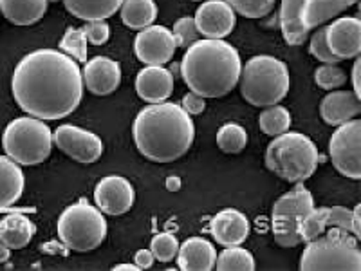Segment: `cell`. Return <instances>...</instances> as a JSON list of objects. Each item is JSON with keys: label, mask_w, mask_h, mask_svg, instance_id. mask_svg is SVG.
I'll use <instances>...</instances> for the list:
<instances>
[{"label": "cell", "mask_w": 361, "mask_h": 271, "mask_svg": "<svg viewBox=\"0 0 361 271\" xmlns=\"http://www.w3.org/2000/svg\"><path fill=\"white\" fill-rule=\"evenodd\" d=\"M11 92L27 116L51 121L78 109L83 76L78 62L58 49H37L25 54L11 76Z\"/></svg>", "instance_id": "6da1fadb"}, {"label": "cell", "mask_w": 361, "mask_h": 271, "mask_svg": "<svg viewBox=\"0 0 361 271\" xmlns=\"http://www.w3.org/2000/svg\"><path fill=\"white\" fill-rule=\"evenodd\" d=\"M132 138L147 159L172 163L190 150L195 138V125L192 116L177 103H150L135 116Z\"/></svg>", "instance_id": "7a4b0ae2"}, {"label": "cell", "mask_w": 361, "mask_h": 271, "mask_svg": "<svg viewBox=\"0 0 361 271\" xmlns=\"http://www.w3.org/2000/svg\"><path fill=\"white\" fill-rule=\"evenodd\" d=\"M183 82L202 98H222L237 87L243 62L233 45L202 38L188 45L179 64Z\"/></svg>", "instance_id": "3957f363"}, {"label": "cell", "mask_w": 361, "mask_h": 271, "mask_svg": "<svg viewBox=\"0 0 361 271\" xmlns=\"http://www.w3.org/2000/svg\"><path fill=\"white\" fill-rule=\"evenodd\" d=\"M240 95L253 107H269L282 102L291 87L288 66L275 56L250 58L240 71Z\"/></svg>", "instance_id": "277c9868"}, {"label": "cell", "mask_w": 361, "mask_h": 271, "mask_svg": "<svg viewBox=\"0 0 361 271\" xmlns=\"http://www.w3.org/2000/svg\"><path fill=\"white\" fill-rule=\"evenodd\" d=\"M318 148L311 138L300 132H283L267 145V170L289 183H304L318 167Z\"/></svg>", "instance_id": "5b68a950"}, {"label": "cell", "mask_w": 361, "mask_h": 271, "mask_svg": "<svg viewBox=\"0 0 361 271\" xmlns=\"http://www.w3.org/2000/svg\"><path fill=\"white\" fill-rule=\"evenodd\" d=\"M304 271H360L361 251L357 239L349 231L331 226L320 237L309 241L300 257Z\"/></svg>", "instance_id": "8992f818"}, {"label": "cell", "mask_w": 361, "mask_h": 271, "mask_svg": "<svg viewBox=\"0 0 361 271\" xmlns=\"http://www.w3.org/2000/svg\"><path fill=\"white\" fill-rule=\"evenodd\" d=\"M354 4L357 0H282L279 20L283 40L289 45L304 44L312 29Z\"/></svg>", "instance_id": "52a82bcc"}, {"label": "cell", "mask_w": 361, "mask_h": 271, "mask_svg": "<svg viewBox=\"0 0 361 271\" xmlns=\"http://www.w3.org/2000/svg\"><path fill=\"white\" fill-rule=\"evenodd\" d=\"M53 145V131L44 119L33 116L13 119L2 134L6 156L25 167L44 163L51 156Z\"/></svg>", "instance_id": "ba28073f"}, {"label": "cell", "mask_w": 361, "mask_h": 271, "mask_svg": "<svg viewBox=\"0 0 361 271\" xmlns=\"http://www.w3.org/2000/svg\"><path fill=\"white\" fill-rule=\"evenodd\" d=\"M56 231L60 241L69 250L85 253L102 246L107 237V221L98 206L89 205L82 199L63 210L58 217Z\"/></svg>", "instance_id": "9c48e42d"}, {"label": "cell", "mask_w": 361, "mask_h": 271, "mask_svg": "<svg viewBox=\"0 0 361 271\" xmlns=\"http://www.w3.org/2000/svg\"><path fill=\"white\" fill-rule=\"evenodd\" d=\"M312 208H314V199L302 183H296L295 188L283 193L273 205L271 226H273V237L280 246L295 248L302 243L300 222Z\"/></svg>", "instance_id": "30bf717a"}, {"label": "cell", "mask_w": 361, "mask_h": 271, "mask_svg": "<svg viewBox=\"0 0 361 271\" xmlns=\"http://www.w3.org/2000/svg\"><path fill=\"white\" fill-rule=\"evenodd\" d=\"M334 169L349 179H361V121L357 118L338 125L329 140Z\"/></svg>", "instance_id": "8fae6325"}, {"label": "cell", "mask_w": 361, "mask_h": 271, "mask_svg": "<svg viewBox=\"0 0 361 271\" xmlns=\"http://www.w3.org/2000/svg\"><path fill=\"white\" fill-rule=\"evenodd\" d=\"M53 143L78 163H96L103 154L102 138L76 125H60L53 132Z\"/></svg>", "instance_id": "7c38bea8"}, {"label": "cell", "mask_w": 361, "mask_h": 271, "mask_svg": "<svg viewBox=\"0 0 361 271\" xmlns=\"http://www.w3.org/2000/svg\"><path fill=\"white\" fill-rule=\"evenodd\" d=\"M177 45L172 29L164 25H148L134 40L135 56L145 66H164L173 58Z\"/></svg>", "instance_id": "4fadbf2b"}, {"label": "cell", "mask_w": 361, "mask_h": 271, "mask_svg": "<svg viewBox=\"0 0 361 271\" xmlns=\"http://www.w3.org/2000/svg\"><path fill=\"white\" fill-rule=\"evenodd\" d=\"M135 192L128 179L121 176H107L94 188V203L103 214L123 215L134 206Z\"/></svg>", "instance_id": "5bb4252c"}, {"label": "cell", "mask_w": 361, "mask_h": 271, "mask_svg": "<svg viewBox=\"0 0 361 271\" xmlns=\"http://www.w3.org/2000/svg\"><path fill=\"white\" fill-rule=\"evenodd\" d=\"M195 25H197L199 35L204 38H226L231 35L235 24H237V15L230 4L224 0H206L195 11Z\"/></svg>", "instance_id": "9a60e30c"}, {"label": "cell", "mask_w": 361, "mask_h": 271, "mask_svg": "<svg viewBox=\"0 0 361 271\" xmlns=\"http://www.w3.org/2000/svg\"><path fill=\"white\" fill-rule=\"evenodd\" d=\"M325 40L329 49L338 60L357 58L361 53V20L360 17L336 18L325 28Z\"/></svg>", "instance_id": "2e32d148"}, {"label": "cell", "mask_w": 361, "mask_h": 271, "mask_svg": "<svg viewBox=\"0 0 361 271\" xmlns=\"http://www.w3.org/2000/svg\"><path fill=\"white\" fill-rule=\"evenodd\" d=\"M83 85L96 96L114 92L121 83V66L107 56H94L87 60L82 71Z\"/></svg>", "instance_id": "e0dca14e"}, {"label": "cell", "mask_w": 361, "mask_h": 271, "mask_svg": "<svg viewBox=\"0 0 361 271\" xmlns=\"http://www.w3.org/2000/svg\"><path fill=\"white\" fill-rule=\"evenodd\" d=\"M209 234L221 246H240L250 235V221L243 212L226 208L212 219Z\"/></svg>", "instance_id": "ac0fdd59"}, {"label": "cell", "mask_w": 361, "mask_h": 271, "mask_svg": "<svg viewBox=\"0 0 361 271\" xmlns=\"http://www.w3.org/2000/svg\"><path fill=\"white\" fill-rule=\"evenodd\" d=\"M135 90L148 103H161L172 96L173 74L163 66H147L135 76Z\"/></svg>", "instance_id": "d6986e66"}, {"label": "cell", "mask_w": 361, "mask_h": 271, "mask_svg": "<svg viewBox=\"0 0 361 271\" xmlns=\"http://www.w3.org/2000/svg\"><path fill=\"white\" fill-rule=\"evenodd\" d=\"M361 112V98L354 90H331L320 103V116L325 124L338 127L357 118Z\"/></svg>", "instance_id": "ffe728a7"}, {"label": "cell", "mask_w": 361, "mask_h": 271, "mask_svg": "<svg viewBox=\"0 0 361 271\" xmlns=\"http://www.w3.org/2000/svg\"><path fill=\"white\" fill-rule=\"evenodd\" d=\"M217 250L202 237H190L179 244L177 264L183 271H209L215 267Z\"/></svg>", "instance_id": "44dd1931"}, {"label": "cell", "mask_w": 361, "mask_h": 271, "mask_svg": "<svg viewBox=\"0 0 361 271\" xmlns=\"http://www.w3.org/2000/svg\"><path fill=\"white\" fill-rule=\"evenodd\" d=\"M25 177L20 164L9 156H0V210L13 206L22 198Z\"/></svg>", "instance_id": "7402d4cb"}, {"label": "cell", "mask_w": 361, "mask_h": 271, "mask_svg": "<svg viewBox=\"0 0 361 271\" xmlns=\"http://www.w3.org/2000/svg\"><path fill=\"white\" fill-rule=\"evenodd\" d=\"M49 0H0V11L15 25L37 24L47 13Z\"/></svg>", "instance_id": "603a6c76"}, {"label": "cell", "mask_w": 361, "mask_h": 271, "mask_svg": "<svg viewBox=\"0 0 361 271\" xmlns=\"http://www.w3.org/2000/svg\"><path fill=\"white\" fill-rule=\"evenodd\" d=\"M35 231L37 228L29 217H24L22 214L6 215L0 221V243L11 250H22L31 243Z\"/></svg>", "instance_id": "cb8c5ba5"}, {"label": "cell", "mask_w": 361, "mask_h": 271, "mask_svg": "<svg viewBox=\"0 0 361 271\" xmlns=\"http://www.w3.org/2000/svg\"><path fill=\"white\" fill-rule=\"evenodd\" d=\"M66 9L80 20H107L112 17L123 0H63Z\"/></svg>", "instance_id": "d4e9b609"}, {"label": "cell", "mask_w": 361, "mask_h": 271, "mask_svg": "<svg viewBox=\"0 0 361 271\" xmlns=\"http://www.w3.org/2000/svg\"><path fill=\"white\" fill-rule=\"evenodd\" d=\"M121 20L130 29H145L152 25L157 17V6L154 0H123Z\"/></svg>", "instance_id": "484cf974"}, {"label": "cell", "mask_w": 361, "mask_h": 271, "mask_svg": "<svg viewBox=\"0 0 361 271\" xmlns=\"http://www.w3.org/2000/svg\"><path fill=\"white\" fill-rule=\"evenodd\" d=\"M215 267L221 271H253L257 264L251 251H247L246 248L228 246L217 257Z\"/></svg>", "instance_id": "4316f807"}, {"label": "cell", "mask_w": 361, "mask_h": 271, "mask_svg": "<svg viewBox=\"0 0 361 271\" xmlns=\"http://www.w3.org/2000/svg\"><path fill=\"white\" fill-rule=\"evenodd\" d=\"M260 131L267 136H280L283 132H288L291 127V112L282 105H269L266 111L259 116Z\"/></svg>", "instance_id": "83f0119b"}, {"label": "cell", "mask_w": 361, "mask_h": 271, "mask_svg": "<svg viewBox=\"0 0 361 271\" xmlns=\"http://www.w3.org/2000/svg\"><path fill=\"white\" fill-rule=\"evenodd\" d=\"M217 145L222 152L238 154L247 145V132L243 125L226 124L217 132Z\"/></svg>", "instance_id": "f1b7e54d"}, {"label": "cell", "mask_w": 361, "mask_h": 271, "mask_svg": "<svg viewBox=\"0 0 361 271\" xmlns=\"http://www.w3.org/2000/svg\"><path fill=\"white\" fill-rule=\"evenodd\" d=\"M329 228L327 208H312L302 222H300V239L302 243H309L312 239L320 237Z\"/></svg>", "instance_id": "f546056e"}, {"label": "cell", "mask_w": 361, "mask_h": 271, "mask_svg": "<svg viewBox=\"0 0 361 271\" xmlns=\"http://www.w3.org/2000/svg\"><path fill=\"white\" fill-rule=\"evenodd\" d=\"M87 38L83 29L69 28L63 35L62 42H60V49L62 53L69 54L71 58H74L76 62H87Z\"/></svg>", "instance_id": "4dcf8cb0"}, {"label": "cell", "mask_w": 361, "mask_h": 271, "mask_svg": "<svg viewBox=\"0 0 361 271\" xmlns=\"http://www.w3.org/2000/svg\"><path fill=\"white\" fill-rule=\"evenodd\" d=\"M235 13L246 18H264L275 8L276 0H224Z\"/></svg>", "instance_id": "1f68e13d"}, {"label": "cell", "mask_w": 361, "mask_h": 271, "mask_svg": "<svg viewBox=\"0 0 361 271\" xmlns=\"http://www.w3.org/2000/svg\"><path fill=\"white\" fill-rule=\"evenodd\" d=\"M150 251H152L156 260H159V263H170V260L177 257L179 241H177L173 234L161 231V234L154 235L152 243H150Z\"/></svg>", "instance_id": "d6a6232c"}, {"label": "cell", "mask_w": 361, "mask_h": 271, "mask_svg": "<svg viewBox=\"0 0 361 271\" xmlns=\"http://www.w3.org/2000/svg\"><path fill=\"white\" fill-rule=\"evenodd\" d=\"M314 82L325 90H336L347 83V74L336 64H324L314 71Z\"/></svg>", "instance_id": "836d02e7"}, {"label": "cell", "mask_w": 361, "mask_h": 271, "mask_svg": "<svg viewBox=\"0 0 361 271\" xmlns=\"http://www.w3.org/2000/svg\"><path fill=\"white\" fill-rule=\"evenodd\" d=\"M172 35L176 38L177 47H188L193 42L199 40V31L197 25H195V20L193 17H183L173 24Z\"/></svg>", "instance_id": "e575fe53"}, {"label": "cell", "mask_w": 361, "mask_h": 271, "mask_svg": "<svg viewBox=\"0 0 361 271\" xmlns=\"http://www.w3.org/2000/svg\"><path fill=\"white\" fill-rule=\"evenodd\" d=\"M309 51H311L312 56L316 60H320L324 64H336L340 62L331 49H329L327 40H325V28H320L318 31H314L311 37V42H309Z\"/></svg>", "instance_id": "d590c367"}, {"label": "cell", "mask_w": 361, "mask_h": 271, "mask_svg": "<svg viewBox=\"0 0 361 271\" xmlns=\"http://www.w3.org/2000/svg\"><path fill=\"white\" fill-rule=\"evenodd\" d=\"M82 29L89 44L103 45L109 40V37H111V28H109V24L105 20H90Z\"/></svg>", "instance_id": "8d00e7d4"}, {"label": "cell", "mask_w": 361, "mask_h": 271, "mask_svg": "<svg viewBox=\"0 0 361 271\" xmlns=\"http://www.w3.org/2000/svg\"><path fill=\"white\" fill-rule=\"evenodd\" d=\"M327 212L329 226H334V228H340V230L353 234V210L333 206V208H327Z\"/></svg>", "instance_id": "74e56055"}, {"label": "cell", "mask_w": 361, "mask_h": 271, "mask_svg": "<svg viewBox=\"0 0 361 271\" xmlns=\"http://www.w3.org/2000/svg\"><path fill=\"white\" fill-rule=\"evenodd\" d=\"M206 98H202V96L195 95V92H192L190 90L188 95H185V98H183V103H180V107L185 109L186 112H188L190 116H195V114H201L202 111L206 109Z\"/></svg>", "instance_id": "f35d334b"}, {"label": "cell", "mask_w": 361, "mask_h": 271, "mask_svg": "<svg viewBox=\"0 0 361 271\" xmlns=\"http://www.w3.org/2000/svg\"><path fill=\"white\" fill-rule=\"evenodd\" d=\"M154 260H156V257H154V253L150 250H140L134 257V264L140 267V270H148V267H152Z\"/></svg>", "instance_id": "ab89813d"}, {"label": "cell", "mask_w": 361, "mask_h": 271, "mask_svg": "<svg viewBox=\"0 0 361 271\" xmlns=\"http://www.w3.org/2000/svg\"><path fill=\"white\" fill-rule=\"evenodd\" d=\"M361 206L357 205L356 208L353 210V235L356 239H361V217H360Z\"/></svg>", "instance_id": "60d3db41"}, {"label": "cell", "mask_w": 361, "mask_h": 271, "mask_svg": "<svg viewBox=\"0 0 361 271\" xmlns=\"http://www.w3.org/2000/svg\"><path fill=\"white\" fill-rule=\"evenodd\" d=\"M353 87H354V92H356L357 96H361V83H360V60H356L354 62V67H353Z\"/></svg>", "instance_id": "b9f144b4"}, {"label": "cell", "mask_w": 361, "mask_h": 271, "mask_svg": "<svg viewBox=\"0 0 361 271\" xmlns=\"http://www.w3.org/2000/svg\"><path fill=\"white\" fill-rule=\"evenodd\" d=\"M166 188H169L170 192H177V190L180 188L179 177H169V179H166Z\"/></svg>", "instance_id": "7bdbcfd3"}, {"label": "cell", "mask_w": 361, "mask_h": 271, "mask_svg": "<svg viewBox=\"0 0 361 271\" xmlns=\"http://www.w3.org/2000/svg\"><path fill=\"white\" fill-rule=\"evenodd\" d=\"M9 255H11V248H8L6 244L0 243V264L8 263Z\"/></svg>", "instance_id": "ee69618b"}, {"label": "cell", "mask_w": 361, "mask_h": 271, "mask_svg": "<svg viewBox=\"0 0 361 271\" xmlns=\"http://www.w3.org/2000/svg\"><path fill=\"white\" fill-rule=\"evenodd\" d=\"M114 270H118V271H123V270L135 271V270H140V267L135 266V264H118V266H114Z\"/></svg>", "instance_id": "f6af8a7d"}, {"label": "cell", "mask_w": 361, "mask_h": 271, "mask_svg": "<svg viewBox=\"0 0 361 271\" xmlns=\"http://www.w3.org/2000/svg\"><path fill=\"white\" fill-rule=\"evenodd\" d=\"M49 2H58V0H49Z\"/></svg>", "instance_id": "bcb514c9"}]
</instances>
